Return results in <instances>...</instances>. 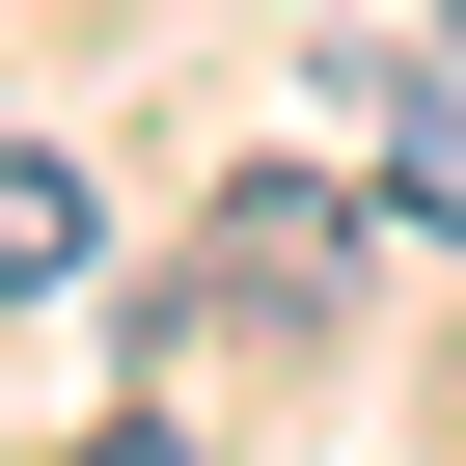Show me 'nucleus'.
<instances>
[{
  "label": "nucleus",
  "mask_w": 466,
  "mask_h": 466,
  "mask_svg": "<svg viewBox=\"0 0 466 466\" xmlns=\"http://www.w3.org/2000/svg\"><path fill=\"white\" fill-rule=\"evenodd\" d=\"M329 275H357V192H219V302H275V329H302Z\"/></svg>",
  "instance_id": "obj_1"
},
{
  "label": "nucleus",
  "mask_w": 466,
  "mask_h": 466,
  "mask_svg": "<svg viewBox=\"0 0 466 466\" xmlns=\"http://www.w3.org/2000/svg\"><path fill=\"white\" fill-rule=\"evenodd\" d=\"M56 275H83V165H56V137H0V302H56Z\"/></svg>",
  "instance_id": "obj_3"
},
{
  "label": "nucleus",
  "mask_w": 466,
  "mask_h": 466,
  "mask_svg": "<svg viewBox=\"0 0 466 466\" xmlns=\"http://www.w3.org/2000/svg\"><path fill=\"white\" fill-rule=\"evenodd\" d=\"M384 219L466 248V56H384Z\"/></svg>",
  "instance_id": "obj_2"
},
{
  "label": "nucleus",
  "mask_w": 466,
  "mask_h": 466,
  "mask_svg": "<svg viewBox=\"0 0 466 466\" xmlns=\"http://www.w3.org/2000/svg\"><path fill=\"white\" fill-rule=\"evenodd\" d=\"M83 466H192V439H165V411H137V439H83Z\"/></svg>",
  "instance_id": "obj_4"
},
{
  "label": "nucleus",
  "mask_w": 466,
  "mask_h": 466,
  "mask_svg": "<svg viewBox=\"0 0 466 466\" xmlns=\"http://www.w3.org/2000/svg\"><path fill=\"white\" fill-rule=\"evenodd\" d=\"M439 56H466V0H439Z\"/></svg>",
  "instance_id": "obj_5"
}]
</instances>
